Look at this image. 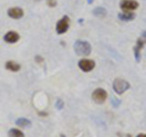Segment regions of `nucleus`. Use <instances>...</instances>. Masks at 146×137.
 <instances>
[{
	"label": "nucleus",
	"instance_id": "f257e3e1",
	"mask_svg": "<svg viewBox=\"0 0 146 137\" xmlns=\"http://www.w3.org/2000/svg\"><path fill=\"white\" fill-rule=\"evenodd\" d=\"M74 51L78 56H88L91 52V45L85 40H77L74 43Z\"/></svg>",
	"mask_w": 146,
	"mask_h": 137
},
{
	"label": "nucleus",
	"instance_id": "f03ea898",
	"mask_svg": "<svg viewBox=\"0 0 146 137\" xmlns=\"http://www.w3.org/2000/svg\"><path fill=\"white\" fill-rule=\"evenodd\" d=\"M129 88H130V84L127 80L122 79V78H117L113 81V90H115V92L117 95L124 94L127 90H129Z\"/></svg>",
	"mask_w": 146,
	"mask_h": 137
},
{
	"label": "nucleus",
	"instance_id": "7ed1b4c3",
	"mask_svg": "<svg viewBox=\"0 0 146 137\" xmlns=\"http://www.w3.org/2000/svg\"><path fill=\"white\" fill-rule=\"evenodd\" d=\"M68 28H70V17L63 16L61 20L57 22L56 32H57V34H63V33H66V32L68 30Z\"/></svg>",
	"mask_w": 146,
	"mask_h": 137
},
{
	"label": "nucleus",
	"instance_id": "20e7f679",
	"mask_svg": "<svg viewBox=\"0 0 146 137\" xmlns=\"http://www.w3.org/2000/svg\"><path fill=\"white\" fill-rule=\"evenodd\" d=\"M91 97H93L94 102L101 104L107 99V92H106V90H104V89H96L93 92V95H91Z\"/></svg>",
	"mask_w": 146,
	"mask_h": 137
},
{
	"label": "nucleus",
	"instance_id": "39448f33",
	"mask_svg": "<svg viewBox=\"0 0 146 137\" xmlns=\"http://www.w3.org/2000/svg\"><path fill=\"white\" fill-rule=\"evenodd\" d=\"M119 6L124 11H134L139 7V3L136 0H122Z\"/></svg>",
	"mask_w": 146,
	"mask_h": 137
},
{
	"label": "nucleus",
	"instance_id": "423d86ee",
	"mask_svg": "<svg viewBox=\"0 0 146 137\" xmlns=\"http://www.w3.org/2000/svg\"><path fill=\"white\" fill-rule=\"evenodd\" d=\"M78 67L83 72H91L95 68V62L93 60H86V58H83V60H80L78 62Z\"/></svg>",
	"mask_w": 146,
	"mask_h": 137
},
{
	"label": "nucleus",
	"instance_id": "0eeeda50",
	"mask_svg": "<svg viewBox=\"0 0 146 137\" xmlns=\"http://www.w3.org/2000/svg\"><path fill=\"white\" fill-rule=\"evenodd\" d=\"M145 44H146V38H144V36L139 38L138 41H136V45H135V47H134V55H135L136 62L140 61V51H141V49L144 47Z\"/></svg>",
	"mask_w": 146,
	"mask_h": 137
},
{
	"label": "nucleus",
	"instance_id": "6e6552de",
	"mask_svg": "<svg viewBox=\"0 0 146 137\" xmlns=\"http://www.w3.org/2000/svg\"><path fill=\"white\" fill-rule=\"evenodd\" d=\"M4 40L9 44H15L20 40V34H18L17 32H12V30L7 32V33L4 35Z\"/></svg>",
	"mask_w": 146,
	"mask_h": 137
},
{
	"label": "nucleus",
	"instance_id": "1a4fd4ad",
	"mask_svg": "<svg viewBox=\"0 0 146 137\" xmlns=\"http://www.w3.org/2000/svg\"><path fill=\"white\" fill-rule=\"evenodd\" d=\"M7 15L13 20H18V18L23 17V10L21 7H11L7 10Z\"/></svg>",
	"mask_w": 146,
	"mask_h": 137
},
{
	"label": "nucleus",
	"instance_id": "9d476101",
	"mask_svg": "<svg viewBox=\"0 0 146 137\" xmlns=\"http://www.w3.org/2000/svg\"><path fill=\"white\" fill-rule=\"evenodd\" d=\"M118 18H119L121 21H124V22L133 21L135 18V13L133 11H124V12L118 13Z\"/></svg>",
	"mask_w": 146,
	"mask_h": 137
},
{
	"label": "nucleus",
	"instance_id": "9b49d317",
	"mask_svg": "<svg viewBox=\"0 0 146 137\" xmlns=\"http://www.w3.org/2000/svg\"><path fill=\"white\" fill-rule=\"evenodd\" d=\"M5 68L7 70H11V72H18L21 69V66L15 61H7L6 65H5Z\"/></svg>",
	"mask_w": 146,
	"mask_h": 137
},
{
	"label": "nucleus",
	"instance_id": "f8f14e48",
	"mask_svg": "<svg viewBox=\"0 0 146 137\" xmlns=\"http://www.w3.org/2000/svg\"><path fill=\"white\" fill-rule=\"evenodd\" d=\"M93 15L94 16H96L99 18H102L107 15V11H106V9H104V7H95L94 10H93Z\"/></svg>",
	"mask_w": 146,
	"mask_h": 137
},
{
	"label": "nucleus",
	"instance_id": "ddd939ff",
	"mask_svg": "<svg viewBox=\"0 0 146 137\" xmlns=\"http://www.w3.org/2000/svg\"><path fill=\"white\" fill-rule=\"evenodd\" d=\"M16 125L21 126V127H29L32 125V123L29 119H27V118H18L16 120Z\"/></svg>",
	"mask_w": 146,
	"mask_h": 137
},
{
	"label": "nucleus",
	"instance_id": "4468645a",
	"mask_svg": "<svg viewBox=\"0 0 146 137\" xmlns=\"http://www.w3.org/2000/svg\"><path fill=\"white\" fill-rule=\"evenodd\" d=\"M9 137H25V134L18 129H11L9 131Z\"/></svg>",
	"mask_w": 146,
	"mask_h": 137
},
{
	"label": "nucleus",
	"instance_id": "2eb2a0df",
	"mask_svg": "<svg viewBox=\"0 0 146 137\" xmlns=\"http://www.w3.org/2000/svg\"><path fill=\"white\" fill-rule=\"evenodd\" d=\"M56 107H57V109H62L63 108V101L61 98H58L56 101Z\"/></svg>",
	"mask_w": 146,
	"mask_h": 137
},
{
	"label": "nucleus",
	"instance_id": "dca6fc26",
	"mask_svg": "<svg viewBox=\"0 0 146 137\" xmlns=\"http://www.w3.org/2000/svg\"><path fill=\"white\" fill-rule=\"evenodd\" d=\"M48 5L52 7V6L56 5V1H55V0H48Z\"/></svg>",
	"mask_w": 146,
	"mask_h": 137
},
{
	"label": "nucleus",
	"instance_id": "f3484780",
	"mask_svg": "<svg viewBox=\"0 0 146 137\" xmlns=\"http://www.w3.org/2000/svg\"><path fill=\"white\" fill-rule=\"evenodd\" d=\"M119 135V137H131L130 135H124V134H118Z\"/></svg>",
	"mask_w": 146,
	"mask_h": 137
},
{
	"label": "nucleus",
	"instance_id": "a211bd4d",
	"mask_svg": "<svg viewBox=\"0 0 146 137\" xmlns=\"http://www.w3.org/2000/svg\"><path fill=\"white\" fill-rule=\"evenodd\" d=\"M136 137H146V134H139Z\"/></svg>",
	"mask_w": 146,
	"mask_h": 137
},
{
	"label": "nucleus",
	"instance_id": "6ab92c4d",
	"mask_svg": "<svg viewBox=\"0 0 146 137\" xmlns=\"http://www.w3.org/2000/svg\"><path fill=\"white\" fill-rule=\"evenodd\" d=\"M36 61H38V62H42V57H40V56H36Z\"/></svg>",
	"mask_w": 146,
	"mask_h": 137
},
{
	"label": "nucleus",
	"instance_id": "aec40b11",
	"mask_svg": "<svg viewBox=\"0 0 146 137\" xmlns=\"http://www.w3.org/2000/svg\"><path fill=\"white\" fill-rule=\"evenodd\" d=\"M141 36H144V38H146V30L144 32V33H143V35H141Z\"/></svg>",
	"mask_w": 146,
	"mask_h": 137
},
{
	"label": "nucleus",
	"instance_id": "412c9836",
	"mask_svg": "<svg viewBox=\"0 0 146 137\" xmlns=\"http://www.w3.org/2000/svg\"><path fill=\"white\" fill-rule=\"evenodd\" d=\"M93 1H94V0H88V4H91Z\"/></svg>",
	"mask_w": 146,
	"mask_h": 137
},
{
	"label": "nucleus",
	"instance_id": "4be33fe9",
	"mask_svg": "<svg viewBox=\"0 0 146 137\" xmlns=\"http://www.w3.org/2000/svg\"><path fill=\"white\" fill-rule=\"evenodd\" d=\"M61 137H66V136L65 135H61Z\"/></svg>",
	"mask_w": 146,
	"mask_h": 137
}]
</instances>
